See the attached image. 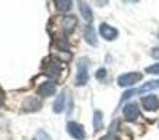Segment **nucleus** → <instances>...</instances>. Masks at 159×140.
<instances>
[{"instance_id": "1", "label": "nucleus", "mask_w": 159, "mask_h": 140, "mask_svg": "<svg viewBox=\"0 0 159 140\" xmlns=\"http://www.w3.org/2000/svg\"><path fill=\"white\" fill-rule=\"evenodd\" d=\"M61 62L59 59H55L52 58L50 60H45L43 63V71L46 76H49L50 79H59L61 74Z\"/></svg>"}, {"instance_id": "2", "label": "nucleus", "mask_w": 159, "mask_h": 140, "mask_svg": "<svg viewBox=\"0 0 159 140\" xmlns=\"http://www.w3.org/2000/svg\"><path fill=\"white\" fill-rule=\"evenodd\" d=\"M152 90H159V80L148 81L147 84H144L143 87H140V88H135V90H129V91H126V93L123 94V97H121V102L126 101V99H129L130 97L135 95V94H144V93H147V91H152Z\"/></svg>"}, {"instance_id": "3", "label": "nucleus", "mask_w": 159, "mask_h": 140, "mask_svg": "<svg viewBox=\"0 0 159 140\" xmlns=\"http://www.w3.org/2000/svg\"><path fill=\"white\" fill-rule=\"evenodd\" d=\"M143 80V74L138 71H131V73H124L117 77V84L120 87H131L135 83Z\"/></svg>"}, {"instance_id": "4", "label": "nucleus", "mask_w": 159, "mask_h": 140, "mask_svg": "<svg viewBox=\"0 0 159 140\" xmlns=\"http://www.w3.org/2000/svg\"><path fill=\"white\" fill-rule=\"evenodd\" d=\"M88 81V63L87 59L81 58L77 63V76H75V84L78 87L85 85Z\"/></svg>"}, {"instance_id": "5", "label": "nucleus", "mask_w": 159, "mask_h": 140, "mask_svg": "<svg viewBox=\"0 0 159 140\" xmlns=\"http://www.w3.org/2000/svg\"><path fill=\"white\" fill-rule=\"evenodd\" d=\"M99 34L102 35V38L107 39V41H113V39H116L119 36V31L112 25L106 24V22H102L99 25Z\"/></svg>"}, {"instance_id": "6", "label": "nucleus", "mask_w": 159, "mask_h": 140, "mask_svg": "<svg viewBox=\"0 0 159 140\" xmlns=\"http://www.w3.org/2000/svg\"><path fill=\"white\" fill-rule=\"evenodd\" d=\"M67 132L71 138H74L75 140H84L85 139V130L77 122H69L67 123Z\"/></svg>"}, {"instance_id": "7", "label": "nucleus", "mask_w": 159, "mask_h": 140, "mask_svg": "<svg viewBox=\"0 0 159 140\" xmlns=\"http://www.w3.org/2000/svg\"><path fill=\"white\" fill-rule=\"evenodd\" d=\"M123 115L127 121H130V122L135 121V119L138 118V115H140V109H138L137 104H134V102H129V104L123 108Z\"/></svg>"}, {"instance_id": "8", "label": "nucleus", "mask_w": 159, "mask_h": 140, "mask_svg": "<svg viewBox=\"0 0 159 140\" xmlns=\"http://www.w3.org/2000/svg\"><path fill=\"white\" fill-rule=\"evenodd\" d=\"M141 104L145 111H157L159 108V98L157 95H147L141 98Z\"/></svg>"}, {"instance_id": "9", "label": "nucleus", "mask_w": 159, "mask_h": 140, "mask_svg": "<svg viewBox=\"0 0 159 140\" xmlns=\"http://www.w3.org/2000/svg\"><path fill=\"white\" fill-rule=\"evenodd\" d=\"M56 93V84L53 81H45L38 87V94L41 97H52Z\"/></svg>"}, {"instance_id": "10", "label": "nucleus", "mask_w": 159, "mask_h": 140, "mask_svg": "<svg viewBox=\"0 0 159 140\" xmlns=\"http://www.w3.org/2000/svg\"><path fill=\"white\" fill-rule=\"evenodd\" d=\"M77 3H78V8H80V13H81L82 18H84L87 22H89V24H91V22H92V20H93V14H92L91 7L84 2V0H77Z\"/></svg>"}, {"instance_id": "11", "label": "nucleus", "mask_w": 159, "mask_h": 140, "mask_svg": "<svg viewBox=\"0 0 159 140\" xmlns=\"http://www.w3.org/2000/svg\"><path fill=\"white\" fill-rule=\"evenodd\" d=\"M84 38H85V41H87L89 45H92V46H95V45L98 44L95 28H93L92 25H87V27L84 28Z\"/></svg>"}, {"instance_id": "12", "label": "nucleus", "mask_w": 159, "mask_h": 140, "mask_svg": "<svg viewBox=\"0 0 159 140\" xmlns=\"http://www.w3.org/2000/svg\"><path fill=\"white\" fill-rule=\"evenodd\" d=\"M41 108V101H39L36 97H30L27 98V101L24 102V109L28 112H35Z\"/></svg>"}, {"instance_id": "13", "label": "nucleus", "mask_w": 159, "mask_h": 140, "mask_svg": "<svg viewBox=\"0 0 159 140\" xmlns=\"http://www.w3.org/2000/svg\"><path fill=\"white\" fill-rule=\"evenodd\" d=\"M75 25H77V18H75L74 16H67L63 18V31L64 32L70 34L74 30Z\"/></svg>"}, {"instance_id": "14", "label": "nucleus", "mask_w": 159, "mask_h": 140, "mask_svg": "<svg viewBox=\"0 0 159 140\" xmlns=\"http://www.w3.org/2000/svg\"><path fill=\"white\" fill-rule=\"evenodd\" d=\"M53 2H55L56 8L61 13H67L73 7V0H53Z\"/></svg>"}, {"instance_id": "15", "label": "nucleus", "mask_w": 159, "mask_h": 140, "mask_svg": "<svg viewBox=\"0 0 159 140\" xmlns=\"http://www.w3.org/2000/svg\"><path fill=\"white\" fill-rule=\"evenodd\" d=\"M64 104H66V95H64V93H60V94H59V97L56 98L55 104H53V111H55L56 113L63 112Z\"/></svg>"}, {"instance_id": "16", "label": "nucleus", "mask_w": 159, "mask_h": 140, "mask_svg": "<svg viewBox=\"0 0 159 140\" xmlns=\"http://www.w3.org/2000/svg\"><path fill=\"white\" fill-rule=\"evenodd\" d=\"M93 128H95V130L103 129V115L101 111H95V113H93Z\"/></svg>"}, {"instance_id": "17", "label": "nucleus", "mask_w": 159, "mask_h": 140, "mask_svg": "<svg viewBox=\"0 0 159 140\" xmlns=\"http://www.w3.org/2000/svg\"><path fill=\"white\" fill-rule=\"evenodd\" d=\"M145 73H148V74H158V76H159V63L152 65V66H148L145 69Z\"/></svg>"}, {"instance_id": "18", "label": "nucleus", "mask_w": 159, "mask_h": 140, "mask_svg": "<svg viewBox=\"0 0 159 140\" xmlns=\"http://www.w3.org/2000/svg\"><path fill=\"white\" fill-rule=\"evenodd\" d=\"M101 140H119V138H117V136H116L113 132H110V133H107L106 136H103V138H102Z\"/></svg>"}, {"instance_id": "19", "label": "nucleus", "mask_w": 159, "mask_h": 140, "mask_svg": "<svg viewBox=\"0 0 159 140\" xmlns=\"http://www.w3.org/2000/svg\"><path fill=\"white\" fill-rule=\"evenodd\" d=\"M95 76H96V79H98V80H102L105 76H106V70H105V69H99L98 71H96Z\"/></svg>"}, {"instance_id": "20", "label": "nucleus", "mask_w": 159, "mask_h": 140, "mask_svg": "<svg viewBox=\"0 0 159 140\" xmlns=\"http://www.w3.org/2000/svg\"><path fill=\"white\" fill-rule=\"evenodd\" d=\"M151 56L154 59H157V60H159V48H154L151 51Z\"/></svg>"}, {"instance_id": "21", "label": "nucleus", "mask_w": 159, "mask_h": 140, "mask_svg": "<svg viewBox=\"0 0 159 140\" xmlns=\"http://www.w3.org/2000/svg\"><path fill=\"white\" fill-rule=\"evenodd\" d=\"M107 2H109V0H96V3H98V4L101 6V7H102V6H105V4H106Z\"/></svg>"}, {"instance_id": "22", "label": "nucleus", "mask_w": 159, "mask_h": 140, "mask_svg": "<svg viewBox=\"0 0 159 140\" xmlns=\"http://www.w3.org/2000/svg\"><path fill=\"white\" fill-rule=\"evenodd\" d=\"M123 2H126V3H137V2H140V0H123Z\"/></svg>"}, {"instance_id": "23", "label": "nucleus", "mask_w": 159, "mask_h": 140, "mask_svg": "<svg viewBox=\"0 0 159 140\" xmlns=\"http://www.w3.org/2000/svg\"><path fill=\"white\" fill-rule=\"evenodd\" d=\"M2 104H3V95H2V93H0V107H2Z\"/></svg>"}]
</instances>
